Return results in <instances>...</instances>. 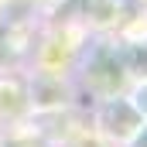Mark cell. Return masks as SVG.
<instances>
[{
	"label": "cell",
	"mask_w": 147,
	"mask_h": 147,
	"mask_svg": "<svg viewBox=\"0 0 147 147\" xmlns=\"http://www.w3.org/2000/svg\"><path fill=\"white\" fill-rule=\"evenodd\" d=\"M123 147H147V120L140 123V127H137V130H134V137H130V140H127Z\"/></svg>",
	"instance_id": "5"
},
{
	"label": "cell",
	"mask_w": 147,
	"mask_h": 147,
	"mask_svg": "<svg viewBox=\"0 0 147 147\" xmlns=\"http://www.w3.org/2000/svg\"><path fill=\"white\" fill-rule=\"evenodd\" d=\"M82 79L89 86V92H96L99 99L106 96H120L127 89V62H123V51L116 45H96L89 55H86V65H82Z\"/></svg>",
	"instance_id": "1"
},
{
	"label": "cell",
	"mask_w": 147,
	"mask_h": 147,
	"mask_svg": "<svg viewBox=\"0 0 147 147\" xmlns=\"http://www.w3.org/2000/svg\"><path fill=\"white\" fill-rule=\"evenodd\" d=\"M127 99H130V103H134V110L147 120V75H144V79H137V82L127 89Z\"/></svg>",
	"instance_id": "4"
},
{
	"label": "cell",
	"mask_w": 147,
	"mask_h": 147,
	"mask_svg": "<svg viewBox=\"0 0 147 147\" xmlns=\"http://www.w3.org/2000/svg\"><path fill=\"white\" fill-rule=\"evenodd\" d=\"M140 123H144V116L134 110V103L127 99V92L99 99L96 127H99V134H103V137H110V140H116V144H127Z\"/></svg>",
	"instance_id": "2"
},
{
	"label": "cell",
	"mask_w": 147,
	"mask_h": 147,
	"mask_svg": "<svg viewBox=\"0 0 147 147\" xmlns=\"http://www.w3.org/2000/svg\"><path fill=\"white\" fill-rule=\"evenodd\" d=\"M69 10L96 28H113L120 17V0H69Z\"/></svg>",
	"instance_id": "3"
}]
</instances>
